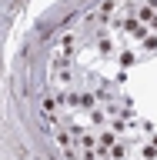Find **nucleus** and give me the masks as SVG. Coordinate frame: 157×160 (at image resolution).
<instances>
[{
  "label": "nucleus",
  "mask_w": 157,
  "mask_h": 160,
  "mask_svg": "<svg viewBox=\"0 0 157 160\" xmlns=\"http://www.w3.org/2000/svg\"><path fill=\"white\" fill-rule=\"evenodd\" d=\"M124 27H127L130 33H137V37H144V27H140V23H134V20H127V23H124Z\"/></svg>",
  "instance_id": "1"
},
{
  "label": "nucleus",
  "mask_w": 157,
  "mask_h": 160,
  "mask_svg": "<svg viewBox=\"0 0 157 160\" xmlns=\"http://www.w3.org/2000/svg\"><path fill=\"white\" fill-rule=\"evenodd\" d=\"M150 27H157V17H150Z\"/></svg>",
  "instance_id": "2"
}]
</instances>
